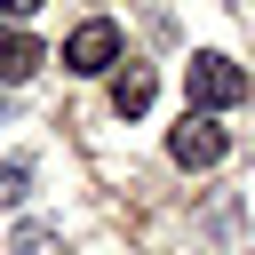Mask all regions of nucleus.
<instances>
[{"mask_svg": "<svg viewBox=\"0 0 255 255\" xmlns=\"http://www.w3.org/2000/svg\"><path fill=\"white\" fill-rule=\"evenodd\" d=\"M239 96H247V72H239L231 56H215V48H207V56H191V64H183V112H231Z\"/></svg>", "mask_w": 255, "mask_h": 255, "instance_id": "nucleus-1", "label": "nucleus"}, {"mask_svg": "<svg viewBox=\"0 0 255 255\" xmlns=\"http://www.w3.org/2000/svg\"><path fill=\"white\" fill-rule=\"evenodd\" d=\"M64 72H80V80H96V72H120V24H112V16H88V24H72V40H64Z\"/></svg>", "mask_w": 255, "mask_h": 255, "instance_id": "nucleus-2", "label": "nucleus"}, {"mask_svg": "<svg viewBox=\"0 0 255 255\" xmlns=\"http://www.w3.org/2000/svg\"><path fill=\"white\" fill-rule=\"evenodd\" d=\"M223 151H231V135L215 128V112H183V120L167 128V159H175V167H215Z\"/></svg>", "mask_w": 255, "mask_h": 255, "instance_id": "nucleus-3", "label": "nucleus"}, {"mask_svg": "<svg viewBox=\"0 0 255 255\" xmlns=\"http://www.w3.org/2000/svg\"><path fill=\"white\" fill-rule=\"evenodd\" d=\"M40 64H48V56H40V40H32L24 24H0V88H24Z\"/></svg>", "mask_w": 255, "mask_h": 255, "instance_id": "nucleus-4", "label": "nucleus"}, {"mask_svg": "<svg viewBox=\"0 0 255 255\" xmlns=\"http://www.w3.org/2000/svg\"><path fill=\"white\" fill-rule=\"evenodd\" d=\"M151 96H159L151 64H120V72H112V112H120V120H143V112H151Z\"/></svg>", "mask_w": 255, "mask_h": 255, "instance_id": "nucleus-5", "label": "nucleus"}, {"mask_svg": "<svg viewBox=\"0 0 255 255\" xmlns=\"http://www.w3.org/2000/svg\"><path fill=\"white\" fill-rule=\"evenodd\" d=\"M24 191H32V167L8 159V167H0V207H24Z\"/></svg>", "mask_w": 255, "mask_h": 255, "instance_id": "nucleus-6", "label": "nucleus"}, {"mask_svg": "<svg viewBox=\"0 0 255 255\" xmlns=\"http://www.w3.org/2000/svg\"><path fill=\"white\" fill-rule=\"evenodd\" d=\"M48 0H0V24H24V16H40Z\"/></svg>", "mask_w": 255, "mask_h": 255, "instance_id": "nucleus-7", "label": "nucleus"}]
</instances>
